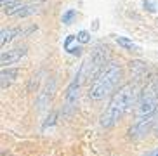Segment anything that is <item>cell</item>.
<instances>
[{"label":"cell","mask_w":158,"mask_h":156,"mask_svg":"<svg viewBox=\"0 0 158 156\" xmlns=\"http://www.w3.org/2000/svg\"><path fill=\"white\" fill-rule=\"evenodd\" d=\"M21 30L19 28H7V30H2V33H0V43H2V47L5 45V43H9L10 40H14V37H18V35H21Z\"/></svg>","instance_id":"obj_8"},{"label":"cell","mask_w":158,"mask_h":156,"mask_svg":"<svg viewBox=\"0 0 158 156\" xmlns=\"http://www.w3.org/2000/svg\"><path fill=\"white\" fill-rule=\"evenodd\" d=\"M156 156H158V154H156Z\"/></svg>","instance_id":"obj_16"},{"label":"cell","mask_w":158,"mask_h":156,"mask_svg":"<svg viewBox=\"0 0 158 156\" xmlns=\"http://www.w3.org/2000/svg\"><path fill=\"white\" fill-rule=\"evenodd\" d=\"M156 135H158V127H156Z\"/></svg>","instance_id":"obj_15"},{"label":"cell","mask_w":158,"mask_h":156,"mask_svg":"<svg viewBox=\"0 0 158 156\" xmlns=\"http://www.w3.org/2000/svg\"><path fill=\"white\" fill-rule=\"evenodd\" d=\"M158 115V76H153L143 88L137 101L135 109V120L149 118Z\"/></svg>","instance_id":"obj_3"},{"label":"cell","mask_w":158,"mask_h":156,"mask_svg":"<svg viewBox=\"0 0 158 156\" xmlns=\"http://www.w3.org/2000/svg\"><path fill=\"white\" fill-rule=\"evenodd\" d=\"M77 18V10L75 9H68L64 14H63V23L64 24H71V21Z\"/></svg>","instance_id":"obj_10"},{"label":"cell","mask_w":158,"mask_h":156,"mask_svg":"<svg viewBox=\"0 0 158 156\" xmlns=\"http://www.w3.org/2000/svg\"><path fill=\"white\" fill-rule=\"evenodd\" d=\"M4 12L7 14V16H10V18H28V16L37 12V5L19 4V5H16V7H12V9L4 10Z\"/></svg>","instance_id":"obj_5"},{"label":"cell","mask_w":158,"mask_h":156,"mask_svg":"<svg viewBox=\"0 0 158 156\" xmlns=\"http://www.w3.org/2000/svg\"><path fill=\"white\" fill-rule=\"evenodd\" d=\"M80 85H78V82H73L70 85V87H68V90H66V104L70 106H73V104H77V101H78V96H80Z\"/></svg>","instance_id":"obj_6"},{"label":"cell","mask_w":158,"mask_h":156,"mask_svg":"<svg viewBox=\"0 0 158 156\" xmlns=\"http://www.w3.org/2000/svg\"><path fill=\"white\" fill-rule=\"evenodd\" d=\"M135 96H137V94H135L134 83H125V85H122V87L113 94L106 111L102 113L101 127L110 129V127H113L118 120H122V116L132 108V104H134V101H135Z\"/></svg>","instance_id":"obj_1"},{"label":"cell","mask_w":158,"mask_h":156,"mask_svg":"<svg viewBox=\"0 0 158 156\" xmlns=\"http://www.w3.org/2000/svg\"><path fill=\"white\" fill-rule=\"evenodd\" d=\"M18 73H19V71L16 68H7V69L4 68V69H2V73H0V78H2V80H0L2 88H5L10 82H14V78L18 76Z\"/></svg>","instance_id":"obj_7"},{"label":"cell","mask_w":158,"mask_h":156,"mask_svg":"<svg viewBox=\"0 0 158 156\" xmlns=\"http://www.w3.org/2000/svg\"><path fill=\"white\" fill-rule=\"evenodd\" d=\"M68 52H70L71 55H82V47H80V45L70 47V49H68Z\"/></svg>","instance_id":"obj_14"},{"label":"cell","mask_w":158,"mask_h":156,"mask_svg":"<svg viewBox=\"0 0 158 156\" xmlns=\"http://www.w3.org/2000/svg\"><path fill=\"white\" fill-rule=\"evenodd\" d=\"M115 42L122 47V49H125V51H130V52H137V51H139V47L135 45L132 40H129L127 37H116Z\"/></svg>","instance_id":"obj_9"},{"label":"cell","mask_w":158,"mask_h":156,"mask_svg":"<svg viewBox=\"0 0 158 156\" xmlns=\"http://www.w3.org/2000/svg\"><path fill=\"white\" fill-rule=\"evenodd\" d=\"M0 4H2V9L7 10V9H12V7H16V5L23 4L21 0H0Z\"/></svg>","instance_id":"obj_11"},{"label":"cell","mask_w":158,"mask_h":156,"mask_svg":"<svg viewBox=\"0 0 158 156\" xmlns=\"http://www.w3.org/2000/svg\"><path fill=\"white\" fill-rule=\"evenodd\" d=\"M144 9L148 10V12H155L156 10V5L153 2H149V0H144Z\"/></svg>","instance_id":"obj_13"},{"label":"cell","mask_w":158,"mask_h":156,"mask_svg":"<svg viewBox=\"0 0 158 156\" xmlns=\"http://www.w3.org/2000/svg\"><path fill=\"white\" fill-rule=\"evenodd\" d=\"M77 42H80V43H89V42H90V33L85 31V30L78 31L77 33Z\"/></svg>","instance_id":"obj_12"},{"label":"cell","mask_w":158,"mask_h":156,"mask_svg":"<svg viewBox=\"0 0 158 156\" xmlns=\"http://www.w3.org/2000/svg\"><path fill=\"white\" fill-rule=\"evenodd\" d=\"M24 55H26V49H24V47H19V49H12V51L2 52L0 61H2V64H4V66H10V64L19 63Z\"/></svg>","instance_id":"obj_4"},{"label":"cell","mask_w":158,"mask_h":156,"mask_svg":"<svg viewBox=\"0 0 158 156\" xmlns=\"http://www.w3.org/2000/svg\"><path fill=\"white\" fill-rule=\"evenodd\" d=\"M120 78H122L120 64H116L113 61L108 63V64L104 66V69L94 78L92 85L89 88V97H90L92 101H101V99H104V97L110 96V94L116 88Z\"/></svg>","instance_id":"obj_2"}]
</instances>
